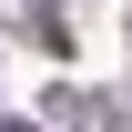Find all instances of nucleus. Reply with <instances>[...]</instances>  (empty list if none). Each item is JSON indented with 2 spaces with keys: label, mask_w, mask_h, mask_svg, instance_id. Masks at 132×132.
I'll return each mask as SVG.
<instances>
[{
  "label": "nucleus",
  "mask_w": 132,
  "mask_h": 132,
  "mask_svg": "<svg viewBox=\"0 0 132 132\" xmlns=\"http://www.w3.org/2000/svg\"><path fill=\"white\" fill-rule=\"evenodd\" d=\"M10 132H31V122H10Z\"/></svg>",
  "instance_id": "obj_1"
}]
</instances>
